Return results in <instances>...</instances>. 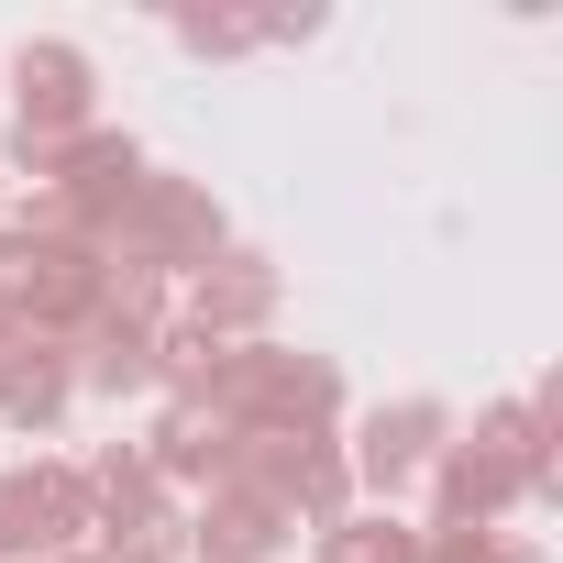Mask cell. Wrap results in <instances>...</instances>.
Segmentation results:
<instances>
[{"instance_id":"cell-7","label":"cell","mask_w":563,"mask_h":563,"mask_svg":"<svg viewBox=\"0 0 563 563\" xmlns=\"http://www.w3.org/2000/svg\"><path fill=\"white\" fill-rule=\"evenodd\" d=\"M431 497H442V530H486L508 497H530V475L508 453H486V442H442L431 453Z\"/></svg>"},{"instance_id":"cell-3","label":"cell","mask_w":563,"mask_h":563,"mask_svg":"<svg viewBox=\"0 0 563 563\" xmlns=\"http://www.w3.org/2000/svg\"><path fill=\"white\" fill-rule=\"evenodd\" d=\"M12 133L23 144H67V133H89V56L78 45H23L12 56Z\"/></svg>"},{"instance_id":"cell-6","label":"cell","mask_w":563,"mask_h":563,"mask_svg":"<svg viewBox=\"0 0 563 563\" xmlns=\"http://www.w3.org/2000/svg\"><path fill=\"white\" fill-rule=\"evenodd\" d=\"M276 310V265L265 254H210L199 276H188V332H210V343H254V321Z\"/></svg>"},{"instance_id":"cell-9","label":"cell","mask_w":563,"mask_h":563,"mask_svg":"<svg viewBox=\"0 0 563 563\" xmlns=\"http://www.w3.org/2000/svg\"><path fill=\"white\" fill-rule=\"evenodd\" d=\"M12 497H23V530H34L45 563L89 541V475L78 464H12Z\"/></svg>"},{"instance_id":"cell-11","label":"cell","mask_w":563,"mask_h":563,"mask_svg":"<svg viewBox=\"0 0 563 563\" xmlns=\"http://www.w3.org/2000/svg\"><path fill=\"white\" fill-rule=\"evenodd\" d=\"M288 519H310V530H332V519H354V464H343L332 442H321V453H310V475L288 486Z\"/></svg>"},{"instance_id":"cell-5","label":"cell","mask_w":563,"mask_h":563,"mask_svg":"<svg viewBox=\"0 0 563 563\" xmlns=\"http://www.w3.org/2000/svg\"><path fill=\"white\" fill-rule=\"evenodd\" d=\"M276 541H288V508H276L265 486H210L199 508H188V563H265Z\"/></svg>"},{"instance_id":"cell-14","label":"cell","mask_w":563,"mask_h":563,"mask_svg":"<svg viewBox=\"0 0 563 563\" xmlns=\"http://www.w3.org/2000/svg\"><path fill=\"white\" fill-rule=\"evenodd\" d=\"M0 563H45V552H34V530H23V497H12V475H0Z\"/></svg>"},{"instance_id":"cell-2","label":"cell","mask_w":563,"mask_h":563,"mask_svg":"<svg viewBox=\"0 0 563 563\" xmlns=\"http://www.w3.org/2000/svg\"><path fill=\"white\" fill-rule=\"evenodd\" d=\"M221 254V199H210V177H144L133 199H122V221L100 232V265H133V276H199Z\"/></svg>"},{"instance_id":"cell-12","label":"cell","mask_w":563,"mask_h":563,"mask_svg":"<svg viewBox=\"0 0 563 563\" xmlns=\"http://www.w3.org/2000/svg\"><path fill=\"white\" fill-rule=\"evenodd\" d=\"M420 563H541V552L508 530H420Z\"/></svg>"},{"instance_id":"cell-10","label":"cell","mask_w":563,"mask_h":563,"mask_svg":"<svg viewBox=\"0 0 563 563\" xmlns=\"http://www.w3.org/2000/svg\"><path fill=\"white\" fill-rule=\"evenodd\" d=\"M321 563H420V530L398 508H354V519L321 530Z\"/></svg>"},{"instance_id":"cell-13","label":"cell","mask_w":563,"mask_h":563,"mask_svg":"<svg viewBox=\"0 0 563 563\" xmlns=\"http://www.w3.org/2000/svg\"><path fill=\"white\" fill-rule=\"evenodd\" d=\"M177 45L188 56H243L254 45V12H177Z\"/></svg>"},{"instance_id":"cell-15","label":"cell","mask_w":563,"mask_h":563,"mask_svg":"<svg viewBox=\"0 0 563 563\" xmlns=\"http://www.w3.org/2000/svg\"><path fill=\"white\" fill-rule=\"evenodd\" d=\"M56 563H100V552H56Z\"/></svg>"},{"instance_id":"cell-1","label":"cell","mask_w":563,"mask_h":563,"mask_svg":"<svg viewBox=\"0 0 563 563\" xmlns=\"http://www.w3.org/2000/svg\"><path fill=\"white\" fill-rule=\"evenodd\" d=\"M177 409H210L232 442H243V431L332 442V420H343V376H332V354H288V343H221V354L199 365V398H177Z\"/></svg>"},{"instance_id":"cell-8","label":"cell","mask_w":563,"mask_h":563,"mask_svg":"<svg viewBox=\"0 0 563 563\" xmlns=\"http://www.w3.org/2000/svg\"><path fill=\"white\" fill-rule=\"evenodd\" d=\"M144 464H155V486H166V497H177V486H199V497H210V486L232 475V431H221L210 409H166V420L144 431Z\"/></svg>"},{"instance_id":"cell-4","label":"cell","mask_w":563,"mask_h":563,"mask_svg":"<svg viewBox=\"0 0 563 563\" xmlns=\"http://www.w3.org/2000/svg\"><path fill=\"white\" fill-rule=\"evenodd\" d=\"M442 431H453V409H442V398H398V409H365V420H354V453H343V464H354V486L398 497V486L442 453Z\"/></svg>"}]
</instances>
